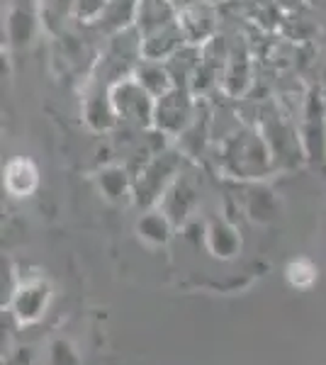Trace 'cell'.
I'll return each mask as SVG.
<instances>
[{"label": "cell", "instance_id": "obj_1", "mask_svg": "<svg viewBox=\"0 0 326 365\" xmlns=\"http://www.w3.org/2000/svg\"><path fill=\"white\" fill-rule=\"evenodd\" d=\"M5 185H8L10 195L15 197L29 195L37 187V168H34V163L27 161V158L10 161L8 170H5Z\"/></svg>", "mask_w": 326, "mask_h": 365}, {"label": "cell", "instance_id": "obj_2", "mask_svg": "<svg viewBox=\"0 0 326 365\" xmlns=\"http://www.w3.org/2000/svg\"><path fill=\"white\" fill-rule=\"evenodd\" d=\"M287 280H290V285H295V287H310L312 282L317 280V268H314L310 261H305V258L292 261L287 266Z\"/></svg>", "mask_w": 326, "mask_h": 365}]
</instances>
